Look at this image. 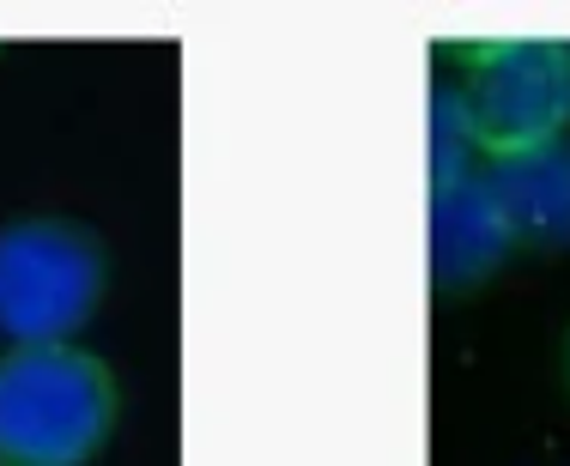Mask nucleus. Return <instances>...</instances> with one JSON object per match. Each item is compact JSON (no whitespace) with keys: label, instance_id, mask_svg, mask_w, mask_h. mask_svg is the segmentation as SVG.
<instances>
[{"label":"nucleus","instance_id":"nucleus-1","mask_svg":"<svg viewBox=\"0 0 570 466\" xmlns=\"http://www.w3.org/2000/svg\"><path fill=\"white\" fill-rule=\"evenodd\" d=\"M110 430V376L73 346L0 358V466H79Z\"/></svg>","mask_w":570,"mask_h":466},{"label":"nucleus","instance_id":"nucleus-2","mask_svg":"<svg viewBox=\"0 0 570 466\" xmlns=\"http://www.w3.org/2000/svg\"><path fill=\"white\" fill-rule=\"evenodd\" d=\"M98 285V249L73 225L24 218L0 230V334L12 339V351L67 346L91 321Z\"/></svg>","mask_w":570,"mask_h":466},{"label":"nucleus","instance_id":"nucleus-3","mask_svg":"<svg viewBox=\"0 0 570 466\" xmlns=\"http://www.w3.org/2000/svg\"><path fill=\"white\" fill-rule=\"evenodd\" d=\"M480 140L498 152L564 140L570 128V43L559 37H504L473 54V73L461 86Z\"/></svg>","mask_w":570,"mask_h":466},{"label":"nucleus","instance_id":"nucleus-4","mask_svg":"<svg viewBox=\"0 0 570 466\" xmlns=\"http://www.w3.org/2000/svg\"><path fill=\"white\" fill-rule=\"evenodd\" d=\"M515 242L504 207L492 200L485 176H461V182L431 188V279L438 285H473L492 272L504 249Z\"/></svg>","mask_w":570,"mask_h":466},{"label":"nucleus","instance_id":"nucleus-5","mask_svg":"<svg viewBox=\"0 0 570 466\" xmlns=\"http://www.w3.org/2000/svg\"><path fill=\"white\" fill-rule=\"evenodd\" d=\"M485 188L504 207L510 230L528 242H570V140L498 152Z\"/></svg>","mask_w":570,"mask_h":466},{"label":"nucleus","instance_id":"nucleus-6","mask_svg":"<svg viewBox=\"0 0 570 466\" xmlns=\"http://www.w3.org/2000/svg\"><path fill=\"white\" fill-rule=\"evenodd\" d=\"M425 140H431V188L473 176V152H480V121H473L461 86L431 91V116H425Z\"/></svg>","mask_w":570,"mask_h":466}]
</instances>
